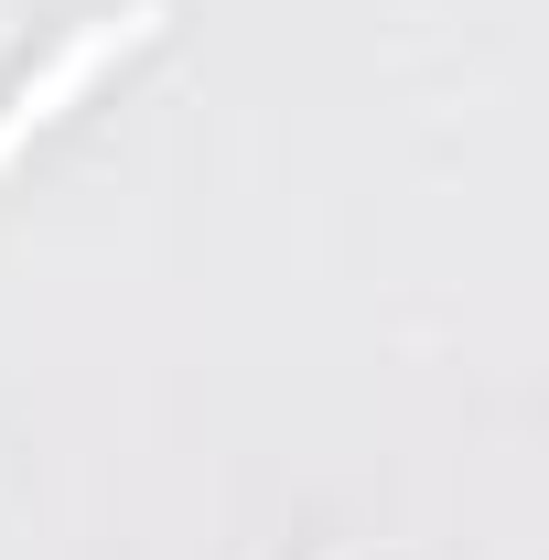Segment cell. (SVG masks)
I'll return each instance as SVG.
<instances>
[{"mask_svg":"<svg viewBox=\"0 0 549 560\" xmlns=\"http://www.w3.org/2000/svg\"><path fill=\"white\" fill-rule=\"evenodd\" d=\"M140 22H151V0H130V11H108V22H86V33H75L66 55H55V66L33 75V86H22V97H11V119H0V151H11V140L33 130V119H55V97H75V86H86V75L108 66V55H119V44H130Z\"/></svg>","mask_w":549,"mask_h":560,"instance_id":"6da1fadb","label":"cell"}]
</instances>
